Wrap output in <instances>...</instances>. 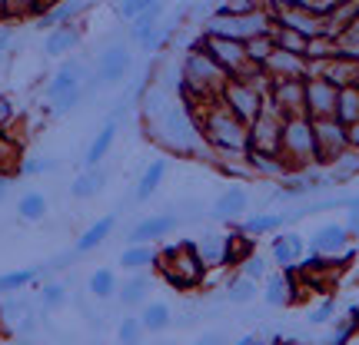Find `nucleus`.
<instances>
[{"label":"nucleus","instance_id":"obj_1","mask_svg":"<svg viewBox=\"0 0 359 345\" xmlns=\"http://www.w3.org/2000/svg\"><path fill=\"white\" fill-rule=\"evenodd\" d=\"M193 113L200 120L213 160H243L246 146H250V123H243L223 100H210Z\"/></svg>","mask_w":359,"mask_h":345},{"label":"nucleus","instance_id":"obj_2","mask_svg":"<svg viewBox=\"0 0 359 345\" xmlns=\"http://www.w3.org/2000/svg\"><path fill=\"white\" fill-rule=\"evenodd\" d=\"M150 136H156V143H163L170 153L190 156V160H213L210 146L203 140L200 120L187 103H170L167 113L150 123Z\"/></svg>","mask_w":359,"mask_h":345},{"label":"nucleus","instance_id":"obj_3","mask_svg":"<svg viewBox=\"0 0 359 345\" xmlns=\"http://www.w3.org/2000/svg\"><path fill=\"white\" fill-rule=\"evenodd\" d=\"M154 269L160 279H167V286L180 289V293L203 286V276H206V266H203V259H200V253H196L193 239H180V243L163 246Z\"/></svg>","mask_w":359,"mask_h":345},{"label":"nucleus","instance_id":"obj_4","mask_svg":"<svg viewBox=\"0 0 359 345\" xmlns=\"http://www.w3.org/2000/svg\"><path fill=\"white\" fill-rule=\"evenodd\" d=\"M280 146H283V156L290 160L293 169L313 167V153H316V143H313V120H309L306 113L283 120Z\"/></svg>","mask_w":359,"mask_h":345},{"label":"nucleus","instance_id":"obj_5","mask_svg":"<svg viewBox=\"0 0 359 345\" xmlns=\"http://www.w3.org/2000/svg\"><path fill=\"white\" fill-rule=\"evenodd\" d=\"M336 97H339V87L330 83L323 73H313V77H303V113L309 120H326V116L336 113Z\"/></svg>","mask_w":359,"mask_h":345},{"label":"nucleus","instance_id":"obj_6","mask_svg":"<svg viewBox=\"0 0 359 345\" xmlns=\"http://www.w3.org/2000/svg\"><path fill=\"white\" fill-rule=\"evenodd\" d=\"M313 143H316V153H313V167H326L330 160L346 150V127L336 120V116H326V120H313Z\"/></svg>","mask_w":359,"mask_h":345},{"label":"nucleus","instance_id":"obj_7","mask_svg":"<svg viewBox=\"0 0 359 345\" xmlns=\"http://www.w3.org/2000/svg\"><path fill=\"white\" fill-rule=\"evenodd\" d=\"M206 53L217 60V66L226 77H243L246 70H253V64L246 60V43L243 40H230V37H210L206 34Z\"/></svg>","mask_w":359,"mask_h":345},{"label":"nucleus","instance_id":"obj_8","mask_svg":"<svg viewBox=\"0 0 359 345\" xmlns=\"http://www.w3.org/2000/svg\"><path fill=\"white\" fill-rule=\"evenodd\" d=\"M203 43H206V34H203ZM203 43H196V47H190V50H187V57H183V66H180V70H183L190 80H196V83L210 87L213 93H219V90H223V83H226L230 77H226V73L217 66V60L206 53Z\"/></svg>","mask_w":359,"mask_h":345},{"label":"nucleus","instance_id":"obj_9","mask_svg":"<svg viewBox=\"0 0 359 345\" xmlns=\"http://www.w3.org/2000/svg\"><path fill=\"white\" fill-rule=\"evenodd\" d=\"M130 70H133V53L123 47V43H114V47H107L100 53V60L93 66V73L100 80V87H116V83H123L130 77Z\"/></svg>","mask_w":359,"mask_h":345},{"label":"nucleus","instance_id":"obj_10","mask_svg":"<svg viewBox=\"0 0 359 345\" xmlns=\"http://www.w3.org/2000/svg\"><path fill=\"white\" fill-rule=\"evenodd\" d=\"M269 100L280 110L283 120L303 113V77H269Z\"/></svg>","mask_w":359,"mask_h":345},{"label":"nucleus","instance_id":"obj_11","mask_svg":"<svg viewBox=\"0 0 359 345\" xmlns=\"http://www.w3.org/2000/svg\"><path fill=\"white\" fill-rule=\"evenodd\" d=\"M90 77H93V73H90V66L83 64V60H77V57H67L64 64L53 70L50 83H47V103L57 100V97H64V93H70V90L83 87Z\"/></svg>","mask_w":359,"mask_h":345},{"label":"nucleus","instance_id":"obj_12","mask_svg":"<svg viewBox=\"0 0 359 345\" xmlns=\"http://www.w3.org/2000/svg\"><path fill=\"white\" fill-rule=\"evenodd\" d=\"M246 209H250V192H246L240 183H233V186H226V190L213 199L210 219H213V223H240V219L246 216Z\"/></svg>","mask_w":359,"mask_h":345},{"label":"nucleus","instance_id":"obj_13","mask_svg":"<svg viewBox=\"0 0 359 345\" xmlns=\"http://www.w3.org/2000/svg\"><path fill=\"white\" fill-rule=\"evenodd\" d=\"M180 226V216L177 213H160V216H147L140 219L133 230L127 232V243H160L163 236Z\"/></svg>","mask_w":359,"mask_h":345},{"label":"nucleus","instance_id":"obj_14","mask_svg":"<svg viewBox=\"0 0 359 345\" xmlns=\"http://www.w3.org/2000/svg\"><path fill=\"white\" fill-rule=\"evenodd\" d=\"M303 253H306V239H303L296 230L276 232V236H273V246H269V262H273V266H280V269L293 266Z\"/></svg>","mask_w":359,"mask_h":345},{"label":"nucleus","instance_id":"obj_15","mask_svg":"<svg viewBox=\"0 0 359 345\" xmlns=\"http://www.w3.org/2000/svg\"><path fill=\"white\" fill-rule=\"evenodd\" d=\"M349 230H346V223L339 226V223H326V226H320V230L309 236V243L306 249H316V253H326V256H336V253H343L349 246Z\"/></svg>","mask_w":359,"mask_h":345},{"label":"nucleus","instance_id":"obj_16","mask_svg":"<svg viewBox=\"0 0 359 345\" xmlns=\"http://www.w3.org/2000/svg\"><path fill=\"white\" fill-rule=\"evenodd\" d=\"M293 223H299L293 209H290V213H257V216L240 219V226H236V230L257 239V236H266V232H280L283 226H293Z\"/></svg>","mask_w":359,"mask_h":345},{"label":"nucleus","instance_id":"obj_17","mask_svg":"<svg viewBox=\"0 0 359 345\" xmlns=\"http://www.w3.org/2000/svg\"><path fill=\"white\" fill-rule=\"evenodd\" d=\"M263 70H266L273 80H280V77H306V57H303V53L273 47V53H269L266 64H263Z\"/></svg>","mask_w":359,"mask_h":345},{"label":"nucleus","instance_id":"obj_18","mask_svg":"<svg viewBox=\"0 0 359 345\" xmlns=\"http://www.w3.org/2000/svg\"><path fill=\"white\" fill-rule=\"evenodd\" d=\"M246 167L253 169V176H269V179H283L286 173H293V167H290V160L280 153H263V150H250L246 146Z\"/></svg>","mask_w":359,"mask_h":345},{"label":"nucleus","instance_id":"obj_19","mask_svg":"<svg viewBox=\"0 0 359 345\" xmlns=\"http://www.w3.org/2000/svg\"><path fill=\"white\" fill-rule=\"evenodd\" d=\"M167 169H170V156H156L154 163H147V169L140 173L137 179V192H133V203H150L156 196V190L163 186L167 179Z\"/></svg>","mask_w":359,"mask_h":345},{"label":"nucleus","instance_id":"obj_20","mask_svg":"<svg viewBox=\"0 0 359 345\" xmlns=\"http://www.w3.org/2000/svg\"><path fill=\"white\" fill-rule=\"evenodd\" d=\"M114 226H116V213H107V216H100L97 223H90L87 230L80 232V239H77V249L80 256H87V253H93V249H100L110 236H114Z\"/></svg>","mask_w":359,"mask_h":345},{"label":"nucleus","instance_id":"obj_21","mask_svg":"<svg viewBox=\"0 0 359 345\" xmlns=\"http://www.w3.org/2000/svg\"><path fill=\"white\" fill-rule=\"evenodd\" d=\"M196 243V253L203 259L206 272L210 269H223V259H226V232H217V230H206L200 239H193Z\"/></svg>","mask_w":359,"mask_h":345},{"label":"nucleus","instance_id":"obj_22","mask_svg":"<svg viewBox=\"0 0 359 345\" xmlns=\"http://www.w3.org/2000/svg\"><path fill=\"white\" fill-rule=\"evenodd\" d=\"M83 7H87V0H57V3H50L37 17V27L40 30H53V27H60V24H74V17Z\"/></svg>","mask_w":359,"mask_h":345},{"label":"nucleus","instance_id":"obj_23","mask_svg":"<svg viewBox=\"0 0 359 345\" xmlns=\"http://www.w3.org/2000/svg\"><path fill=\"white\" fill-rule=\"evenodd\" d=\"M326 176H330V186H343L349 179L359 176V150L356 146H346L343 153L326 163Z\"/></svg>","mask_w":359,"mask_h":345},{"label":"nucleus","instance_id":"obj_24","mask_svg":"<svg viewBox=\"0 0 359 345\" xmlns=\"http://www.w3.org/2000/svg\"><path fill=\"white\" fill-rule=\"evenodd\" d=\"M80 43V30L74 24H60L53 27L47 40H43V53L47 57H67V53H74Z\"/></svg>","mask_w":359,"mask_h":345},{"label":"nucleus","instance_id":"obj_25","mask_svg":"<svg viewBox=\"0 0 359 345\" xmlns=\"http://www.w3.org/2000/svg\"><path fill=\"white\" fill-rule=\"evenodd\" d=\"M116 133H120V123L107 116V123H103L100 133H97V136L90 140L87 153H83V167H97V163H103V156L110 153V146L116 143Z\"/></svg>","mask_w":359,"mask_h":345},{"label":"nucleus","instance_id":"obj_26","mask_svg":"<svg viewBox=\"0 0 359 345\" xmlns=\"http://www.w3.org/2000/svg\"><path fill=\"white\" fill-rule=\"evenodd\" d=\"M107 186V169L97 163V167H83V173L74 176L70 183V196L74 199H90V196H97V192Z\"/></svg>","mask_w":359,"mask_h":345},{"label":"nucleus","instance_id":"obj_27","mask_svg":"<svg viewBox=\"0 0 359 345\" xmlns=\"http://www.w3.org/2000/svg\"><path fill=\"white\" fill-rule=\"evenodd\" d=\"M156 256H160V249L154 243H127L120 253V266L127 272H143V269L154 266Z\"/></svg>","mask_w":359,"mask_h":345},{"label":"nucleus","instance_id":"obj_28","mask_svg":"<svg viewBox=\"0 0 359 345\" xmlns=\"http://www.w3.org/2000/svg\"><path fill=\"white\" fill-rule=\"evenodd\" d=\"M43 276V266H27V269H11V272H0V295H11L27 289L30 282H37Z\"/></svg>","mask_w":359,"mask_h":345},{"label":"nucleus","instance_id":"obj_29","mask_svg":"<svg viewBox=\"0 0 359 345\" xmlns=\"http://www.w3.org/2000/svg\"><path fill=\"white\" fill-rule=\"evenodd\" d=\"M336 120L349 127L359 120V83H349V87H339V97H336Z\"/></svg>","mask_w":359,"mask_h":345},{"label":"nucleus","instance_id":"obj_30","mask_svg":"<svg viewBox=\"0 0 359 345\" xmlns=\"http://www.w3.org/2000/svg\"><path fill=\"white\" fill-rule=\"evenodd\" d=\"M150 293H154V279H147V276H133V279H127L116 289L123 306H143L150 299Z\"/></svg>","mask_w":359,"mask_h":345},{"label":"nucleus","instance_id":"obj_31","mask_svg":"<svg viewBox=\"0 0 359 345\" xmlns=\"http://www.w3.org/2000/svg\"><path fill=\"white\" fill-rule=\"evenodd\" d=\"M47 209H50V199L43 196V192H24L20 196V203H17V216L24 219V223H40V219L47 216Z\"/></svg>","mask_w":359,"mask_h":345},{"label":"nucleus","instance_id":"obj_32","mask_svg":"<svg viewBox=\"0 0 359 345\" xmlns=\"http://www.w3.org/2000/svg\"><path fill=\"white\" fill-rule=\"evenodd\" d=\"M250 253H253V236H246V232H240V230L226 232V259H223V269L240 266Z\"/></svg>","mask_w":359,"mask_h":345},{"label":"nucleus","instance_id":"obj_33","mask_svg":"<svg viewBox=\"0 0 359 345\" xmlns=\"http://www.w3.org/2000/svg\"><path fill=\"white\" fill-rule=\"evenodd\" d=\"M140 322H143V332H163V329L173 325V312H170L167 302H150V306H143Z\"/></svg>","mask_w":359,"mask_h":345},{"label":"nucleus","instance_id":"obj_34","mask_svg":"<svg viewBox=\"0 0 359 345\" xmlns=\"http://www.w3.org/2000/svg\"><path fill=\"white\" fill-rule=\"evenodd\" d=\"M257 295H259V282L250 279V276H233L226 282V299H230L233 306H250Z\"/></svg>","mask_w":359,"mask_h":345},{"label":"nucleus","instance_id":"obj_35","mask_svg":"<svg viewBox=\"0 0 359 345\" xmlns=\"http://www.w3.org/2000/svg\"><path fill=\"white\" fill-rule=\"evenodd\" d=\"M160 20H163V0H160V3H154V7H147L143 13H137V17L130 20V40H137V43H140V40H147V34H150Z\"/></svg>","mask_w":359,"mask_h":345},{"label":"nucleus","instance_id":"obj_36","mask_svg":"<svg viewBox=\"0 0 359 345\" xmlns=\"http://www.w3.org/2000/svg\"><path fill=\"white\" fill-rule=\"evenodd\" d=\"M116 289H120V286H116L114 269H93V272H90L87 293L93 295V299H114Z\"/></svg>","mask_w":359,"mask_h":345},{"label":"nucleus","instance_id":"obj_37","mask_svg":"<svg viewBox=\"0 0 359 345\" xmlns=\"http://www.w3.org/2000/svg\"><path fill=\"white\" fill-rule=\"evenodd\" d=\"M43 0H0V17L4 20H24V17H40Z\"/></svg>","mask_w":359,"mask_h":345},{"label":"nucleus","instance_id":"obj_38","mask_svg":"<svg viewBox=\"0 0 359 345\" xmlns=\"http://www.w3.org/2000/svg\"><path fill=\"white\" fill-rule=\"evenodd\" d=\"M173 100H167V93L163 90H143L140 93V110H143V120L147 123H154V120H160V116L167 113V106Z\"/></svg>","mask_w":359,"mask_h":345},{"label":"nucleus","instance_id":"obj_39","mask_svg":"<svg viewBox=\"0 0 359 345\" xmlns=\"http://www.w3.org/2000/svg\"><path fill=\"white\" fill-rule=\"evenodd\" d=\"M173 30H177V20H160V24L147 34V40H140L143 53H160L163 47L170 43V37H173Z\"/></svg>","mask_w":359,"mask_h":345},{"label":"nucleus","instance_id":"obj_40","mask_svg":"<svg viewBox=\"0 0 359 345\" xmlns=\"http://www.w3.org/2000/svg\"><path fill=\"white\" fill-rule=\"evenodd\" d=\"M57 167H60V160H53V156H24L17 163V173L20 176H43V173H50Z\"/></svg>","mask_w":359,"mask_h":345},{"label":"nucleus","instance_id":"obj_41","mask_svg":"<svg viewBox=\"0 0 359 345\" xmlns=\"http://www.w3.org/2000/svg\"><path fill=\"white\" fill-rule=\"evenodd\" d=\"M67 295H70V289H67L64 279H50L43 282V289H40V302L47 309H60L67 302Z\"/></svg>","mask_w":359,"mask_h":345},{"label":"nucleus","instance_id":"obj_42","mask_svg":"<svg viewBox=\"0 0 359 345\" xmlns=\"http://www.w3.org/2000/svg\"><path fill=\"white\" fill-rule=\"evenodd\" d=\"M83 100H87V90H83V87L70 90V93H64V97L50 100V116H67V113H74V110H77Z\"/></svg>","mask_w":359,"mask_h":345},{"label":"nucleus","instance_id":"obj_43","mask_svg":"<svg viewBox=\"0 0 359 345\" xmlns=\"http://www.w3.org/2000/svg\"><path fill=\"white\" fill-rule=\"evenodd\" d=\"M269 266H273V262H269V256H259L257 249H253V253H250V256H246L236 269H240V276H250V279H266Z\"/></svg>","mask_w":359,"mask_h":345},{"label":"nucleus","instance_id":"obj_44","mask_svg":"<svg viewBox=\"0 0 359 345\" xmlns=\"http://www.w3.org/2000/svg\"><path fill=\"white\" fill-rule=\"evenodd\" d=\"M243 43H246V60L253 66H263L266 57L273 53V37H250V40H243Z\"/></svg>","mask_w":359,"mask_h":345},{"label":"nucleus","instance_id":"obj_45","mask_svg":"<svg viewBox=\"0 0 359 345\" xmlns=\"http://www.w3.org/2000/svg\"><path fill=\"white\" fill-rule=\"evenodd\" d=\"M17 163H20V156H17V140H11L7 129H0V169H4V173H13Z\"/></svg>","mask_w":359,"mask_h":345},{"label":"nucleus","instance_id":"obj_46","mask_svg":"<svg viewBox=\"0 0 359 345\" xmlns=\"http://www.w3.org/2000/svg\"><path fill=\"white\" fill-rule=\"evenodd\" d=\"M336 312H339V306H336L333 299L326 295V299H323L320 306H316V309H309V312H306V322H309V325H330V322L336 319Z\"/></svg>","mask_w":359,"mask_h":345},{"label":"nucleus","instance_id":"obj_47","mask_svg":"<svg viewBox=\"0 0 359 345\" xmlns=\"http://www.w3.org/2000/svg\"><path fill=\"white\" fill-rule=\"evenodd\" d=\"M353 332H356V319L343 312V319H333V335H330L326 342H330V345H349Z\"/></svg>","mask_w":359,"mask_h":345},{"label":"nucleus","instance_id":"obj_48","mask_svg":"<svg viewBox=\"0 0 359 345\" xmlns=\"http://www.w3.org/2000/svg\"><path fill=\"white\" fill-rule=\"evenodd\" d=\"M27 312H30V302H27V299H20V295H13V293H11V299H7V302L0 306V319L7 322V325H13V322L20 319V316H27Z\"/></svg>","mask_w":359,"mask_h":345},{"label":"nucleus","instance_id":"obj_49","mask_svg":"<svg viewBox=\"0 0 359 345\" xmlns=\"http://www.w3.org/2000/svg\"><path fill=\"white\" fill-rule=\"evenodd\" d=\"M140 332H143V322L140 319H123L120 325H116V342H123V345L140 342Z\"/></svg>","mask_w":359,"mask_h":345},{"label":"nucleus","instance_id":"obj_50","mask_svg":"<svg viewBox=\"0 0 359 345\" xmlns=\"http://www.w3.org/2000/svg\"><path fill=\"white\" fill-rule=\"evenodd\" d=\"M263 7V0H226V3H219L213 13H253V10H259Z\"/></svg>","mask_w":359,"mask_h":345},{"label":"nucleus","instance_id":"obj_51","mask_svg":"<svg viewBox=\"0 0 359 345\" xmlns=\"http://www.w3.org/2000/svg\"><path fill=\"white\" fill-rule=\"evenodd\" d=\"M154 3H160V0H120V17L133 20L137 13H143L147 7H154Z\"/></svg>","mask_w":359,"mask_h":345},{"label":"nucleus","instance_id":"obj_52","mask_svg":"<svg viewBox=\"0 0 359 345\" xmlns=\"http://www.w3.org/2000/svg\"><path fill=\"white\" fill-rule=\"evenodd\" d=\"M77 249H67L64 256H57V259H50V262H43V272H57V269H67L70 262H77Z\"/></svg>","mask_w":359,"mask_h":345},{"label":"nucleus","instance_id":"obj_53","mask_svg":"<svg viewBox=\"0 0 359 345\" xmlns=\"http://www.w3.org/2000/svg\"><path fill=\"white\" fill-rule=\"evenodd\" d=\"M17 113H13V103L7 97H0V129H11Z\"/></svg>","mask_w":359,"mask_h":345},{"label":"nucleus","instance_id":"obj_54","mask_svg":"<svg viewBox=\"0 0 359 345\" xmlns=\"http://www.w3.org/2000/svg\"><path fill=\"white\" fill-rule=\"evenodd\" d=\"M346 230H349V236H359V206L346 209Z\"/></svg>","mask_w":359,"mask_h":345},{"label":"nucleus","instance_id":"obj_55","mask_svg":"<svg viewBox=\"0 0 359 345\" xmlns=\"http://www.w3.org/2000/svg\"><path fill=\"white\" fill-rule=\"evenodd\" d=\"M11 186H13V176H11V173H4V169H0V203L7 199V192H11Z\"/></svg>","mask_w":359,"mask_h":345},{"label":"nucleus","instance_id":"obj_56","mask_svg":"<svg viewBox=\"0 0 359 345\" xmlns=\"http://www.w3.org/2000/svg\"><path fill=\"white\" fill-rule=\"evenodd\" d=\"M346 143H349V146H356V150H359V120H356V123H349V127H346Z\"/></svg>","mask_w":359,"mask_h":345},{"label":"nucleus","instance_id":"obj_57","mask_svg":"<svg viewBox=\"0 0 359 345\" xmlns=\"http://www.w3.org/2000/svg\"><path fill=\"white\" fill-rule=\"evenodd\" d=\"M259 342H266V339H263V335H253V332H246L236 339V345H259Z\"/></svg>","mask_w":359,"mask_h":345},{"label":"nucleus","instance_id":"obj_58","mask_svg":"<svg viewBox=\"0 0 359 345\" xmlns=\"http://www.w3.org/2000/svg\"><path fill=\"white\" fill-rule=\"evenodd\" d=\"M7 47H11V34H0V57L7 53Z\"/></svg>","mask_w":359,"mask_h":345},{"label":"nucleus","instance_id":"obj_59","mask_svg":"<svg viewBox=\"0 0 359 345\" xmlns=\"http://www.w3.org/2000/svg\"><path fill=\"white\" fill-rule=\"evenodd\" d=\"M87 3H93V0H87Z\"/></svg>","mask_w":359,"mask_h":345}]
</instances>
